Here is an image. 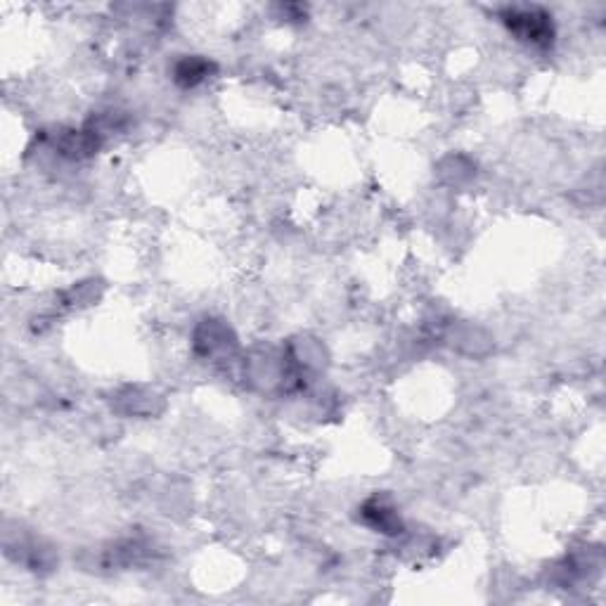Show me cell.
Listing matches in <instances>:
<instances>
[{"label": "cell", "instance_id": "cell-2", "mask_svg": "<svg viewBox=\"0 0 606 606\" xmlns=\"http://www.w3.org/2000/svg\"><path fill=\"white\" fill-rule=\"evenodd\" d=\"M192 348L199 358L211 360V363H225L235 358L237 334L228 322L221 318H204L192 332Z\"/></svg>", "mask_w": 606, "mask_h": 606}, {"label": "cell", "instance_id": "cell-1", "mask_svg": "<svg viewBox=\"0 0 606 606\" xmlns=\"http://www.w3.org/2000/svg\"><path fill=\"white\" fill-rule=\"evenodd\" d=\"M500 19L509 34L528 48L547 50L552 48L554 38H557L552 15L538 5H509L500 12Z\"/></svg>", "mask_w": 606, "mask_h": 606}, {"label": "cell", "instance_id": "cell-3", "mask_svg": "<svg viewBox=\"0 0 606 606\" xmlns=\"http://www.w3.org/2000/svg\"><path fill=\"white\" fill-rule=\"evenodd\" d=\"M100 145L102 135L95 133L90 126L79 128V131L76 128H60L53 135V150L69 161L90 159L100 150Z\"/></svg>", "mask_w": 606, "mask_h": 606}, {"label": "cell", "instance_id": "cell-6", "mask_svg": "<svg viewBox=\"0 0 606 606\" xmlns=\"http://www.w3.org/2000/svg\"><path fill=\"white\" fill-rule=\"evenodd\" d=\"M164 401L157 391L143 389V386H128L116 396V410L128 417H152L161 412Z\"/></svg>", "mask_w": 606, "mask_h": 606}, {"label": "cell", "instance_id": "cell-7", "mask_svg": "<svg viewBox=\"0 0 606 606\" xmlns=\"http://www.w3.org/2000/svg\"><path fill=\"white\" fill-rule=\"evenodd\" d=\"M287 356L299 372H318L327 365V351L322 341L311 337H299L287 348Z\"/></svg>", "mask_w": 606, "mask_h": 606}, {"label": "cell", "instance_id": "cell-8", "mask_svg": "<svg viewBox=\"0 0 606 606\" xmlns=\"http://www.w3.org/2000/svg\"><path fill=\"white\" fill-rule=\"evenodd\" d=\"M486 337L481 330H474L472 325H462L460 330H453V334H450V339H453V348L457 346L460 351L469 353V356H483V353H488V348H491V344L488 341L491 339H483Z\"/></svg>", "mask_w": 606, "mask_h": 606}, {"label": "cell", "instance_id": "cell-4", "mask_svg": "<svg viewBox=\"0 0 606 606\" xmlns=\"http://www.w3.org/2000/svg\"><path fill=\"white\" fill-rule=\"evenodd\" d=\"M360 519H363V524L370 526L375 533L382 535L403 533V519L389 495H372V498H367L363 502V507H360Z\"/></svg>", "mask_w": 606, "mask_h": 606}, {"label": "cell", "instance_id": "cell-5", "mask_svg": "<svg viewBox=\"0 0 606 606\" xmlns=\"http://www.w3.org/2000/svg\"><path fill=\"white\" fill-rule=\"evenodd\" d=\"M216 72V64L204 55H180L171 67V79L178 88L190 90L202 86Z\"/></svg>", "mask_w": 606, "mask_h": 606}]
</instances>
